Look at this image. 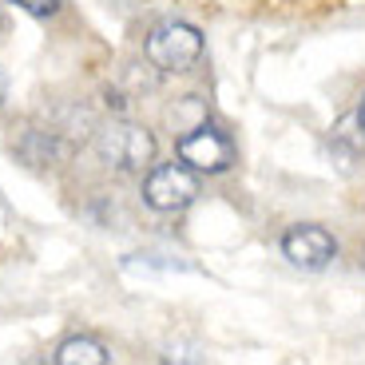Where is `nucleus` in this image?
I'll return each mask as SVG.
<instances>
[{
    "mask_svg": "<svg viewBox=\"0 0 365 365\" xmlns=\"http://www.w3.org/2000/svg\"><path fill=\"white\" fill-rule=\"evenodd\" d=\"M143 56L155 72H171V76L191 72L202 60V32L187 20H163L147 32Z\"/></svg>",
    "mask_w": 365,
    "mask_h": 365,
    "instance_id": "obj_2",
    "label": "nucleus"
},
{
    "mask_svg": "<svg viewBox=\"0 0 365 365\" xmlns=\"http://www.w3.org/2000/svg\"><path fill=\"white\" fill-rule=\"evenodd\" d=\"M52 361L56 365H108L111 354H108V346H103L100 338H91V334H72V338H64L60 346H56Z\"/></svg>",
    "mask_w": 365,
    "mask_h": 365,
    "instance_id": "obj_7",
    "label": "nucleus"
},
{
    "mask_svg": "<svg viewBox=\"0 0 365 365\" xmlns=\"http://www.w3.org/2000/svg\"><path fill=\"white\" fill-rule=\"evenodd\" d=\"M91 147H96L100 163L119 175L151 171L155 151H159L155 131L147 128V123H135V119H111V123H103L96 131V139H91Z\"/></svg>",
    "mask_w": 365,
    "mask_h": 365,
    "instance_id": "obj_1",
    "label": "nucleus"
},
{
    "mask_svg": "<svg viewBox=\"0 0 365 365\" xmlns=\"http://www.w3.org/2000/svg\"><path fill=\"white\" fill-rule=\"evenodd\" d=\"M199 199V171H191L187 163H159L147 171L143 179V202L159 215H175L187 210Z\"/></svg>",
    "mask_w": 365,
    "mask_h": 365,
    "instance_id": "obj_4",
    "label": "nucleus"
},
{
    "mask_svg": "<svg viewBox=\"0 0 365 365\" xmlns=\"http://www.w3.org/2000/svg\"><path fill=\"white\" fill-rule=\"evenodd\" d=\"M175 151H179V163H187L199 175H222L235 167V143H230V135L219 123H207V119L182 131Z\"/></svg>",
    "mask_w": 365,
    "mask_h": 365,
    "instance_id": "obj_3",
    "label": "nucleus"
},
{
    "mask_svg": "<svg viewBox=\"0 0 365 365\" xmlns=\"http://www.w3.org/2000/svg\"><path fill=\"white\" fill-rule=\"evenodd\" d=\"M282 258L298 270H326L338 258V238L329 235L326 227L314 222H298L282 235Z\"/></svg>",
    "mask_w": 365,
    "mask_h": 365,
    "instance_id": "obj_5",
    "label": "nucleus"
},
{
    "mask_svg": "<svg viewBox=\"0 0 365 365\" xmlns=\"http://www.w3.org/2000/svg\"><path fill=\"white\" fill-rule=\"evenodd\" d=\"M361 258H365V250H361Z\"/></svg>",
    "mask_w": 365,
    "mask_h": 365,
    "instance_id": "obj_12",
    "label": "nucleus"
},
{
    "mask_svg": "<svg viewBox=\"0 0 365 365\" xmlns=\"http://www.w3.org/2000/svg\"><path fill=\"white\" fill-rule=\"evenodd\" d=\"M12 151L28 167H56L60 159H68V143L60 139V131H44V128H28Z\"/></svg>",
    "mask_w": 365,
    "mask_h": 365,
    "instance_id": "obj_6",
    "label": "nucleus"
},
{
    "mask_svg": "<svg viewBox=\"0 0 365 365\" xmlns=\"http://www.w3.org/2000/svg\"><path fill=\"white\" fill-rule=\"evenodd\" d=\"M0 28H4V16H0Z\"/></svg>",
    "mask_w": 365,
    "mask_h": 365,
    "instance_id": "obj_11",
    "label": "nucleus"
},
{
    "mask_svg": "<svg viewBox=\"0 0 365 365\" xmlns=\"http://www.w3.org/2000/svg\"><path fill=\"white\" fill-rule=\"evenodd\" d=\"M12 4H20L28 16H40V20L56 16V12L64 9V0H12Z\"/></svg>",
    "mask_w": 365,
    "mask_h": 365,
    "instance_id": "obj_8",
    "label": "nucleus"
},
{
    "mask_svg": "<svg viewBox=\"0 0 365 365\" xmlns=\"http://www.w3.org/2000/svg\"><path fill=\"white\" fill-rule=\"evenodd\" d=\"M357 128H361V135H365V96H361V103H357Z\"/></svg>",
    "mask_w": 365,
    "mask_h": 365,
    "instance_id": "obj_9",
    "label": "nucleus"
},
{
    "mask_svg": "<svg viewBox=\"0 0 365 365\" xmlns=\"http://www.w3.org/2000/svg\"><path fill=\"white\" fill-rule=\"evenodd\" d=\"M4 100H9V76L0 72V103H4Z\"/></svg>",
    "mask_w": 365,
    "mask_h": 365,
    "instance_id": "obj_10",
    "label": "nucleus"
}]
</instances>
